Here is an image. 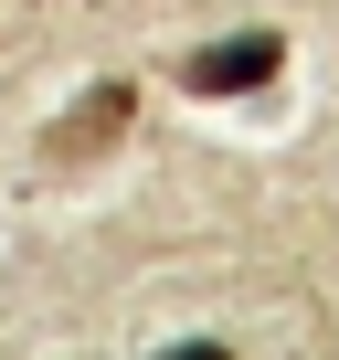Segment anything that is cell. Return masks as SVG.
Segmentation results:
<instances>
[{"label": "cell", "mask_w": 339, "mask_h": 360, "mask_svg": "<svg viewBox=\"0 0 339 360\" xmlns=\"http://www.w3.org/2000/svg\"><path fill=\"white\" fill-rule=\"evenodd\" d=\"M276 64H286V32H223V43L181 53V85L191 96H265Z\"/></svg>", "instance_id": "obj_1"}, {"label": "cell", "mask_w": 339, "mask_h": 360, "mask_svg": "<svg viewBox=\"0 0 339 360\" xmlns=\"http://www.w3.org/2000/svg\"><path fill=\"white\" fill-rule=\"evenodd\" d=\"M127 117H138V96H127V85H96L85 106H64V117H53V138H43V148H53V159H85V148H106Z\"/></svg>", "instance_id": "obj_2"}, {"label": "cell", "mask_w": 339, "mask_h": 360, "mask_svg": "<svg viewBox=\"0 0 339 360\" xmlns=\"http://www.w3.org/2000/svg\"><path fill=\"white\" fill-rule=\"evenodd\" d=\"M159 360H234L223 339H181V349H159Z\"/></svg>", "instance_id": "obj_3"}]
</instances>
